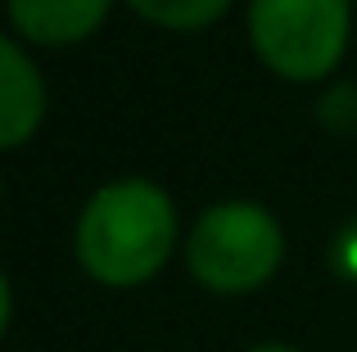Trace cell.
<instances>
[{
  "label": "cell",
  "instance_id": "cell-5",
  "mask_svg": "<svg viewBox=\"0 0 357 352\" xmlns=\"http://www.w3.org/2000/svg\"><path fill=\"white\" fill-rule=\"evenodd\" d=\"M114 0H9L14 27L36 45H77L105 23Z\"/></svg>",
  "mask_w": 357,
  "mask_h": 352
},
{
  "label": "cell",
  "instance_id": "cell-10",
  "mask_svg": "<svg viewBox=\"0 0 357 352\" xmlns=\"http://www.w3.org/2000/svg\"><path fill=\"white\" fill-rule=\"evenodd\" d=\"M253 352H294V348H285V344H262V348H253Z\"/></svg>",
  "mask_w": 357,
  "mask_h": 352
},
{
  "label": "cell",
  "instance_id": "cell-7",
  "mask_svg": "<svg viewBox=\"0 0 357 352\" xmlns=\"http://www.w3.org/2000/svg\"><path fill=\"white\" fill-rule=\"evenodd\" d=\"M321 118H326V127L353 131L357 127V86H335L331 95L321 99Z\"/></svg>",
  "mask_w": 357,
  "mask_h": 352
},
{
  "label": "cell",
  "instance_id": "cell-4",
  "mask_svg": "<svg viewBox=\"0 0 357 352\" xmlns=\"http://www.w3.org/2000/svg\"><path fill=\"white\" fill-rule=\"evenodd\" d=\"M45 118V81L36 63L0 36V150H14Z\"/></svg>",
  "mask_w": 357,
  "mask_h": 352
},
{
  "label": "cell",
  "instance_id": "cell-1",
  "mask_svg": "<svg viewBox=\"0 0 357 352\" xmlns=\"http://www.w3.org/2000/svg\"><path fill=\"white\" fill-rule=\"evenodd\" d=\"M176 244V208L154 181H114L96 190L77 221V262L100 285L131 289L163 271Z\"/></svg>",
  "mask_w": 357,
  "mask_h": 352
},
{
  "label": "cell",
  "instance_id": "cell-3",
  "mask_svg": "<svg viewBox=\"0 0 357 352\" xmlns=\"http://www.w3.org/2000/svg\"><path fill=\"white\" fill-rule=\"evenodd\" d=\"M249 36L285 81H321L349 45V0H253Z\"/></svg>",
  "mask_w": 357,
  "mask_h": 352
},
{
  "label": "cell",
  "instance_id": "cell-2",
  "mask_svg": "<svg viewBox=\"0 0 357 352\" xmlns=\"http://www.w3.org/2000/svg\"><path fill=\"white\" fill-rule=\"evenodd\" d=\"M285 235L258 203H218L195 221L185 239L190 275L213 294H249L276 275Z\"/></svg>",
  "mask_w": 357,
  "mask_h": 352
},
{
  "label": "cell",
  "instance_id": "cell-8",
  "mask_svg": "<svg viewBox=\"0 0 357 352\" xmlns=\"http://www.w3.org/2000/svg\"><path fill=\"white\" fill-rule=\"evenodd\" d=\"M335 262H340L349 275H357V226L340 239V248H335Z\"/></svg>",
  "mask_w": 357,
  "mask_h": 352
},
{
  "label": "cell",
  "instance_id": "cell-9",
  "mask_svg": "<svg viewBox=\"0 0 357 352\" xmlns=\"http://www.w3.org/2000/svg\"><path fill=\"white\" fill-rule=\"evenodd\" d=\"M9 280H5V271H0V339H5V330H9Z\"/></svg>",
  "mask_w": 357,
  "mask_h": 352
},
{
  "label": "cell",
  "instance_id": "cell-6",
  "mask_svg": "<svg viewBox=\"0 0 357 352\" xmlns=\"http://www.w3.org/2000/svg\"><path fill=\"white\" fill-rule=\"evenodd\" d=\"M127 5L158 27H204L227 14L231 0H127Z\"/></svg>",
  "mask_w": 357,
  "mask_h": 352
},
{
  "label": "cell",
  "instance_id": "cell-11",
  "mask_svg": "<svg viewBox=\"0 0 357 352\" xmlns=\"http://www.w3.org/2000/svg\"><path fill=\"white\" fill-rule=\"evenodd\" d=\"M0 194H5V176H0Z\"/></svg>",
  "mask_w": 357,
  "mask_h": 352
}]
</instances>
